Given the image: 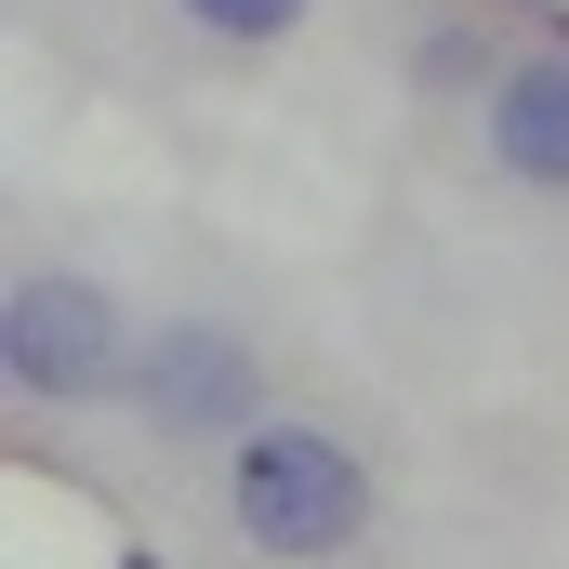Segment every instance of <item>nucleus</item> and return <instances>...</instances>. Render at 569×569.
Returning a JSON list of instances; mask_svg holds the SVG:
<instances>
[{
  "label": "nucleus",
  "instance_id": "1",
  "mask_svg": "<svg viewBox=\"0 0 569 569\" xmlns=\"http://www.w3.org/2000/svg\"><path fill=\"white\" fill-rule=\"evenodd\" d=\"M226 517L266 557H345L371 530V463L318 425H252L226 450Z\"/></svg>",
  "mask_w": 569,
  "mask_h": 569
},
{
  "label": "nucleus",
  "instance_id": "2",
  "mask_svg": "<svg viewBox=\"0 0 569 569\" xmlns=\"http://www.w3.org/2000/svg\"><path fill=\"white\" fill-rule=\"evenodd\" d=\"M120 371H133V331H120L107 279L13 266V291H0V385L13 398H107Z\"/></svg>",
  "mask_w": 569,
  "mask_h": 569
},
{
  "label": "nucleus",
  "instance_id": "3",
  "mask_svg": "<svg viewBox=\"0 0 569 569\" xmlns=\"http://www.w3.org/2000/svg\"><path fill=\"white\" fill-rule=\"evenodd\" d=\"M133 411L159 437H252L266 425V345L239 318H159L133 345Z\"/></svg>",
  "mask_w": 569,
  "mask_h": 569
},
{
  "label": "nucleus",
  "instance_id": "4",
  "mask_svg": "<svg viewBox=\"0 0 569 569\" xmlns=\"http://www.w3.org/2000/svg\"><path fill=\"white\" fill-rule=\"evenodd\" d=\"M490 159L530 186V199H569V40H530L503 80H490Z\"/></svg>",
  "mask_w": 569,
  "mask_h": 569
},
{
  "label": "nucleus",
  "instance_id": "5",
  "mask_svg": "<svg viewBox=\"0 0 569 569\" xmlns=\"http://www.w3.org/2000/svg\"><path fill=\"white\" fill-rule=\"evenodd\" d=\"M172 13H186L212 53H266V40H291V27H305V0H172Z\"/></svg>",
  "mask_w": 569,
  "mask_h": 569
},
{
  "label": "nucleus",
  "instance_id": "6",
  "mask_svg": "<svg viewBox=\"0 0 569 569\" xmlns=\"http://www.w3.org/2000/svg\"><path fill=\"white\" fill-rule=\"evenodd\" d=\"M411 67H425L437 93H463V80H477V67H490V80H503V67H517V53H490V40H477V27H425V40H411Z\"/></svg>",
  "mask_w": 569,
  "mask_h": 569
},
{
  "label": "nucleus",
  "instance_id": "7",
  "mask_svg": "<svg viewBox=\"0 0 569 569\" xmlns=\"http://www.w3.org/2000/svg\"><path fill=\"white\" fill-rule=\"evenodd\" d=\"M120 569H172V557H146V543H133V557H120Z\"/></svg>",
  "mask_w": 569,
  "mask_h": 569
}]
</instances>
